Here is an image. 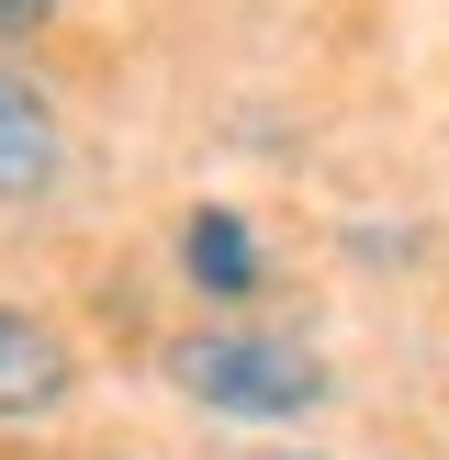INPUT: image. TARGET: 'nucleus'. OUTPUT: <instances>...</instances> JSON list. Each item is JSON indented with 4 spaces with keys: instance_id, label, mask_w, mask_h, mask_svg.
Returning a JSON list of instances; mask_svg holds the SVG:
<instances>
[{
    "instance_id": "nucleus-1",
    "label": "nucleus",
    "mask_w": 449,
    "mask_h": 460,
    "mask_svg": "<svg viewBox=\"0 0 449 460\" xmlns=\"http://www.w3.org/2000/svg\"><path fill=\"white\" fill-rule=\"evenodd\" d=\"M169 382L191 404H214V416H304V404H326V359L304 349V337H259V326H191L169 337Z\"/></svg>"
},
{
    "instance_id": "nucleus-2",
    "label": "nucleus",
    "mask_w": 449,
    "mask_h": 460,
    "mask_svg": "<svg viewBox=\"0 0 449 460\" xmlns=\"http://www.w3.org/2000/svg\"><path fill=\"white\" fill-rule=\"evenodd\" d=\"M79 394V349H67L45 314H22V304H0V427H34V416H57V404Z\"/></svg>"
},
{
    "instance_id": "nucleus-3",
    "label": "nucleus",
    "mask_w": 449,
    "mask_h": 460,
    "mask_svg": "<svg viewBox=\"0 0 449 460\" xmlns=\"http://www.w3.org/2000/svg\"><path fill=\"white\" fill-rule=\"evenodd\" d=\"M67 169V135H57V102H45V79H22V67H0V202H45Z\"/></svg>"
},
{
    "instance_id": "nucleus-4",
    "label": "nucleus",
    "mask_w": 449,
    "mask_h": 460,
    "mask_svg": "<svg viewBox=\"0 0 449 460\" xmlns=\"http://www.w3.org/2000/svg\"><path fill=\"white\" fill-rule=\"evenodd\" d=\"M180 270H191L202 304H247V292H259V236H247L224 202H202V214L180 225Z\"/></svg>"
},
{
    "instance_id": "nucleus-5",
    "label": "nucleus",
    "mask_w": 449,
    "mask_h": 460,
    "mask_svg": "<svg viewBox=\"0 0 449 460\" xmlns=\"http://www.w3.org/2000/svg\"><path fill=\"white\" fill-rule=\"evenodd\" d=\"M57 22V0H0V45H22V34H45Z\"/></svg>"
},
{
    "instance_id": "nucleus-6",
    "label": "nucleus",
    "mask_w": 449,
    "mask_h": 460,
    "mask_svg": "<svg viewBox=\"0 0 449 460\" xmlns=\"http://www.w3.org/2000/svg\"><path fill=\"white\" fill-rule=\"evenodd\" d=\"M292 460H314V449H292Z\"/></svg>"
}]
</instances>
